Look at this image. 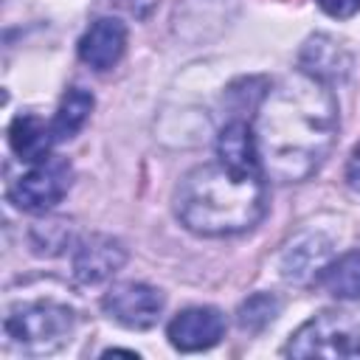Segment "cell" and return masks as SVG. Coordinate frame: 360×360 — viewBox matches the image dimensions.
<instances>
[{"instance_id":"5b68a950","label":"cell","mask_w":360,"mask_h":360,"mask_svg":"<svg viewBox=\"0 0 360 360\" xmlns=\"http://www.w3.org/2000/svg\"><path fill=\"white\" fill-rule=\"evenodd\" d=\"M70 177V163L62 155H48L8 186V202L22 211H48L68 194Z\"/></svg>"},{"instance_id":"2e32d148","label":"cell","mask_w":360,"mask_h":360,"mask_svg":"<svg viewBox=\"0 0 360 360\" xmlns=\"http://www.w3.org/2000/svg\"><path fill=\"white\" fill-rule=\"evenodd\" d=\"M281 312V301L270 292H256L250 295L248 301H242L239 312H236V321L245 332H262L267 323L276 321V315Z\"/></svg>"},{"instance_id":"9a60e30c","label":"cell","mask_w":360,"mask_h":360,"mask_svg":"<svg viewBox=\"0 0 360 360\" xmlns=\"http://www.w3.org/2000/svg\"><path fill=\"white\" fill-rule=\"evenodd\" d=\"M338 56H340V48L329 39V37H315L304 45V53H301V70L318 76V79H329L338 73Z\"/></svg>"},{"instance_id":"277c9868","label":"cell","mask_w":360,"mask_h":360,"mask_svg":"<svg viewBox=\"0 0 360 360\" xmlns=\"http://www.w3.org/2000/svg\"><path fill=\"white\" fill-rule=\"evenodd\" d=\"M287 357H360V315L321 312L301 323L287 346Z\"/></svg>"},{"instance_id":"e0dca14e","label":"cell","mask_w":360,"mask_h":360,"mask_svg":"<svg viewBox=\"0 0 360 360\" xmlns=\"http://www.w3.org/2000/svg\"><path fill=\"white\" fill-rule=\"evenodd\" d=\"M329 17H338V20H346L352 14L360 11V0H315Z\"/></svg>"},{"instance_id":"4fadbf2b","label":"cell","mask_w":360,"mask_h":360,"mask_svg":"<svg viewBox=\"0 0 360 360\" xmlns=\"http://www.w3.org/2000/svg\"><path fill=\"white\" fill-rule=\"evenodd\" d=\"M90 110H93V96L84 87H70L62 96V101H59V107H56V112L51 118V135H53V141L73 138L87 124Z\"/></svg>"},{"instance_id":"8fae6325","label":"cell","mask_w":360,"mask_h":360,"mask_svg":"<svg viewBox=\"0 0 360 360\" xmlns=\"http://www.w3.org/2000/svg\"><path fill=\"white\" fill-rule=\"evenodd\" d=\"M8 143L20 160L37 163V160L48 158V149L53 143L51 124H45L34 112H20L8 127Z\"/></svg>"},{"instance_id":"5bb4252c","label":"cell","mask_w":360,"mask_h":360,"mask_svg":"<svg viewBox=\"0 0 360 360\" xmlns=\"http://www.w3.org/2000/svg\"><path fill=\"white\" fill-rule=\"evenodd\" d=\"M318 281L335 298H346V301L360 298V250H352L340 259H332Z\"/></svg>"},{"instance_id":"3957f363","label":"cell","mask_w":360,"mask_h":360,"mask_svg":"<svg viewBox=\"0 0 360 360\" xmlns=\"http://www.w3.org/2000/svg\"><path fill=\"white\" fill-rule=\"evenodd\" d=\"M76 329V312L56 301H25L6 312V340L22 354H53Z\"/></svg>"},{"instance_id":"7a4b0ae2","label":"cell","mask_w":360,"mask_h":360,"mask_svg":"<svg viewBox=\"0 0 360 360\" xmlns=\"http://www.w3.org/2000/svg\"><path fill=\"white\" fill-rule=\"evenodd\" d=\"M267 211L264 172L225 160L194 166L174 191L177 219L200 236H233L250 231Z\"/></svg>"},{"instance_id":"ba28073f","label":"cell","mask_w":360,"mask_h":360,"mask_svg":"<svg viewBox=\"0 0 360 360\" xmlns=\"http://www.w3.org/2000/svg\"><path fill=\"white\" fill-rule=\"evenodd\" d=\"M124 262H127V248L118 239L107 233H90L73 250V276L82 284H101L112 273H118Z\"/></svg>"},{"instance_id":"9c48e42d","label":"cell","mask_w":360,"mask_h":360,"mask_svg":"<svg viewBox=\"0 0 360 360\" xmlns=\"http://www.w3.org/2000/svg\"><path fill=\"white\" fill-rule=\"evenodd\" d=\"M332 262V242L323 233H301L281 253V276L292 284H312Z\"/></svg>"},{"instance_id":"6da1fadb","label":"cell","mask_w":360,"mask_h":360,"mask_svg":"<svg viewBox=\"0 0 360 360\" xmlns=\"http://www.w3.org/2000/svg\"><path fill=\"white\" fill-rule=\"evenodd\" d=\"M253 138L262 172L301 183L318 172L338 138V101L329 84L307 70L287 73L259 101Z\"/></svg>"},{"instance_id":"7c38bea8","label":"cell","mask_w":360,"mask_h":360,"mask_svg":"<svg viewBox=\"0 0 360 360\" xmlns=\"http://www.w3.org/2000/svg\"><path fill=\"white\" fill-rule=\"evenodd\" d=\"M217 158L231 166H239V169L262 172L253 127H248L245 121H231L228 127H222V132L217 138Z\"/></svg>"},{"instance_id":"8992f818","label":"cell","mask_w":360,"mask_h":360,"mask_svg":"<svg viewBox=\"0 0 360 360\" xmlns=\"http://www.w3.org/2000/svg\"><path fill=\"white\" fill-rule=\"evenodd\" d=\"M101 307L127 329H152L163 312V292L141 281H121L104 292Z\"/></svg>"},{"instance_id":"52a82bcc","label":"cell","mask_w":360,"mask_h":360,"mask_svg":"<svg viewBox=\"0 0 360 360\" xmlns=\"http://www.w3.org/2000/svg\"><path fill=\"white\" fill-rule=\"evenodd\" d=\"M166 335L169 343L180 352H202L222 340L225 315L217 307H188L172 318Z\"/></svg>"},{"instance_id":"ac0fdd59","label":"cell","mask_w":360,"mask_h":360,"mask_svg":"<svg viewBox=\"0 0 360 360\" xmlns=\"http://www.w3.org/2000/svg\"><path fill=\"white\" fill-rule=\"evenodd\" d=\"M346 183H349L354 191H360V143L352 149V158H349V163H346Z\"/></svg>"},{"instance_id":"30bf717a","label":"cell","mask_w":360,"mask_h":360,"mask_svg":"<svg viewBox=\"0 0 360 360\" xmlns=\"http://www.w3.org/2000/svg\"><path fill=\"white\" fill-rule=\"evenodd\" d=\"M127 48V25L118 17H98L79 39V59L93 70H110Z\"/></svg>"}]
</instances>
